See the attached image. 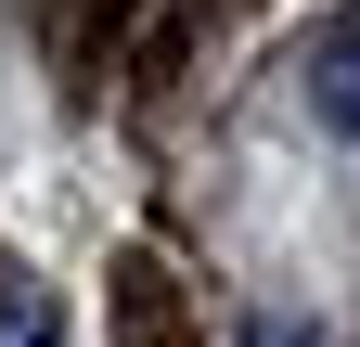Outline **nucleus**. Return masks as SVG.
Returning <instances> with one entry per match:
<instances>
[{"label":"nucleus","instance_id":"nucleus-1","mask_svg":"<svg viewBox=\"0 0 360 347\" xmlns=\"http://www.w3.org/2000/svg\"><path fill=\"white\" fill-rule=\"evenodd\" d=\"M309 116L360 142V13H335L322 39H309Z\"/></svg>","mask_w":360,"mask_h":347},{"label":"nucleus","instance_id":"nucleus-2","mask_svg":"<svg viewBox=\"0 0 360 347\" xmlns=\"http://www.w3.org/2000/svg\"><path fill=\"white\" fill-rule=\"evenodd\" d=\"M0 347H65V296L13 270V283H0Z\"/></svg>","mask_w":360,"mask_h":347},{"label":"nucleus","instance_id":"nucleus-3","mask_svg":"<svg viewBox=\"0 0 360 347\" xmlns=\"http://www.w3.org/2000/svg\"><path fill=\"white\" fill-rule=\"evenodd\" d=\"M245 347H322V334H296V322H245Z\"/></svg>","mask_w":360,"mask_h":347}]
</instances>
